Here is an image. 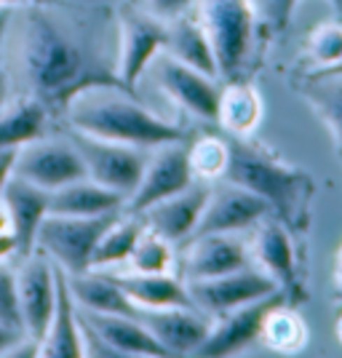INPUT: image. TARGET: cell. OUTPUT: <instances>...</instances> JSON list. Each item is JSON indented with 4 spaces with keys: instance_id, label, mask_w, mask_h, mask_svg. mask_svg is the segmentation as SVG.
<instances>
[{
    "instance_id": "1",
    "label": "cell",
    "mask_w": 342,
    "mask_h": 358,
    "mask_svg": "<svg viewBox=\"0 0 342 358\" xmlns=\"http://www.w3.org/2000/svg\"><path fill=\"white\" fill-rule=\"evenodd\" d=\"M45 3L48 0L30 3L22 24L19 73L27 91L24 96L41 102L48 113L64 115L80 91L94 86L126 89L115 70V57L99 51L94 32L86 24H70Z\"/></svg>"
},
{
    "instance_id": "2",
    "label": "cell",
    "mask_w": 342,
    "mask_h": 358,
    "mask_svg": "<svg viewBox=\"0 0 342 358\" xmlns=\"http://www.w3.org/2000/svg\"><path fill=\"white\" fill-rule=\"evenodd\" d=\"M227 142V166L222 182H233L259 195L270 209V217L297 238L311 227V203L315 195V179L281 161L273 150L249 136L222 134Z\"/></svg>"
},
{
    "instance_id": "3",
    "label": "cell",
    "mask_w": 342,
    "mask_h": 358,
    "mask_svg": "<svg viewBox=\"0 0 342 358\" xmlns=\"http://www.w3.org/2000/svg\"><path fill=\"white\" fill-rule=\"evenodd\" d=\"M64 118L70 120V129L83 134L139 150H155L190 139L182 126L155 115L142 102H136L134 91L120 86H94L80 91L64 110Z\"/></svg>"
},
{
    "instance_id": "4",
    "label": "cell",
    "mask_w": 342,
    "mask_h": 358,
    "mask_svg": "<svg viewBox=\"0 0 342 358\" xmlns=\"http://www.w3.org/2000/svg\"><path fill=\"white\" fill-rule=\"evenodd\" d=\"M198 22L214 51L217 75L225 80H238L246 70L257 30L252 0H201Z\"/></svg>"
},
{
    "instance_id": "5",
    "label": "cell",
    "mask_w": 342,
    "mask_h": 358,
    "mask_svg": "<svg viewBox=\"0 0 342 358\" xmlns=\"http://www.w3.org/2000/svg\"><path fill=\"white\" fill-rule=\"evenodd\" d=\"M120 217V211L99 217H67V214H45L38 227L35 249L45 252L67 275L91 270V257L104 230Z\"/></svg>"
},
{
    "instance_id": "6",
    "label": "cell",
    "mask_w": 342,
    "mask_h": 358,
    "mask_svg": "<svg viewBox=\"0 0 342 358\" xmlns=\"http://www.w3.org/2000/svg\"><path fill=\"white\" fill-rule=\"evenodd\" d=\"M67 139L80 152L83 166H86V177L110 187V190H115L129 201V195L134 193L139 179H142L148 155L139 148L120 145V142H107L99 136L83 134L78 129H70Z\"/></svg>"
},
{
    "instance_id": "7",
    "label": "cell",
    "mask_w": 342,
    "mask_h": 358,
    "mask_svg": "<svg viewBox=\"0 0 342 358\" xmlns=\"http://www.w3.org/2000/svg\"><path fill=\"white\" fill-rule=\"evenodd\" d=\"M166 22L158 16L139 11V8H123L115 19V70L120 83L134 91L139 75L150 67V62L164 51Z\"/></svg>"
},
{
    "instance_id": "8",
    "label": "cell",
    "mask_w": 342,
    "mask_h": 358,
    "mask_svg": "<svg viewBox=\"0 0 342 358\" xmlns=\"http://www.w3.org/2000/svg\"><path fill=\"white\" fill-rule=\"evenodd\" d=\"M249 252H252L254 262L259 265V270L268 273L276 281V286L283 292L289 305H299L308 299L305 286H302L297 252H294V236L278 220L265 217L259 224H254Z\"/></svg>"
},
{
    "instance_id": "9",
    "label": "cell",
    "mask_w": 342,
    "mask_h": 358,
    "mask_svg": "<svg viewBox=\"0 0 342 358\" xmlns=\"http://www.w3.org/2000/svg\"><path fill=\"white\" fill-rule=\"evenodd\" d=\"M16 289H19V310L24 321V337L41 345L57 302V262L45 252L35 249L22 259L16 270Z\"/></svg>"
},
{
    "instance_id": "10",
    "label": "cell",
    "mask_w": 342,
    "mask_h": 358,
    "mask_svg": "<svg viewBox=\"0 0 342 358\" xmlns=\"http://www.w3.org/2000/svg\"><path fill=\"white\" fill-rule=\"evenodd\" d=\"M286 302L283 292H273L268 297H259L254 302H246L241 308H233L227 313L211 318L206 337L201 340V345L195 348V356H208V358H222V356H236L246 345H252L254 340H259V331L268 313Z\"/></svg>"
},
{
    "instance_id": "11",
    "label": "cell",
    "mask_w": 342,
    "mask_h": 358,
    "mask_svg": "<svg viewBox=\"0 0 342 358\" xmlns=\"http://www.w3.org/2000/svg\"><path fill=\"white\" fill-rule=\"evenodd\" d=\"M249 265H252V252L238 233H214V236L190 238L182 246L177 275L185 284H190V281L227 275Z\"/></svg>"
},
{
    "instance_id": "12",
    "label": "cell",
    "mask_w": 342,
    "mask_h": 358,
    "mask_svg": "<svg viewBox=\"0 0 342 358\" xmlns=\"http://www.w3.org/2000/svg\"><path fill=\"white\" fill-rule=\"evenodd\" d=\"M187 142L190 139L155 148L152 158H148V164H145V171H142L136 190L123 203L126 214H142L152 203L185 190L190 182H195L190 158H187Z\"/></svg>"
},
{
    "instance_id": "13",
    "label": "cell",
    "mask_w": 342,
    "mask_h": 358,
    "mask_svg": "<svg viewBox=\"0 0 342 358\" xmlns=\"http://www.w3.org/2000/svg\"><path fill=\"white\" fill-rule=\"evenodd\" d=\"M14 174L51 193V190L64 187L75 179L86 177V166H83V158L73 148L70 139L54 142V139L38 136V139L19 148L14 161Z\"/></svg>"
},
{
    "instance_id": "14",
    "label": "cell",
    "mask_w": 342,
    "mask_h": 358,
    "mask_svg": "<svg viewBox=\"0 0 342 358\" xmlns=\"http://www.w3.org/2000/svg\"><path fill=\"white\" fill-rule=\"evenodd\" d=\"M265 217H270L268 203L254 195L252 190L222 182L208 190L206 206L201 211V220L195 227L193 238L198 236H214V233H246L254 224H259Z\"/></svg>"
},
{
    "instance_id": "15",
    "label": "cell",
    "mask_w": 342,
    "mask_h": 358,
    "mask_svg": "<svg viewBox=\"0 0 342 358\" xmlns=\"http://www.w3.org/2000/svg\"><path fill=\"white\" fill-rule=\"evenodd\" d=\"M190 299H193L195 310H201L208 318L227 313L233 308H241L246 302H254L259 297H268L273 292H281L276 281L268 273L257 268H243L227 275H217V278H204V281H190L187 284Z\"/></svg>"
},
{
    "instance_id": "16",
    "label": "cell",
    "mask_w": 342,
    "mask_h": 358,
    "mask_svg": "<svg viewBox=\"0 0 342 358\" xmlns=\"http://www.w3.org/2000/svg\"><path fill=\"white\" fill-rule=\"evenodd\" d=\"M152 64L155 80L161 83V89L182 105L187 113H193L195 118L217 120V105H220V86L214 83V78L201 70H195L185 62L174 59L169 54H158Z\"/></svg>"
},
{
    "instance_id": "17",
    "label": "cell",
    "mask_w": 342,
    "mask_h": 358,
    "mask_svg": "<svg viewBox=\"0 0 342 358\" xmlns=\"http://www.w3.org/2000/svg\"><path fill=\"white\" fill-rule=\"evenodd\" d=\"M208 187L204 179H195L190 182L185 190L169 195L164 201L152 203L150 209H145L139 217L148 230L158 233L161 238H166L174 249H182L187 241L193 238L198 220H201V211L206 206Z\"/></svg>"
},
{
    "instance_id": "18",
    "label": "cell",
    "mask_w": 342,
    "mask_h": 358,
    "mask_svg": "<svg viewBox=\"0 0 342 358\" xmlns=\"http://www.w3.org/2000/svg\"><path fill=\"white\" fill-rule=\"evenodd\" d=\"M48 190L32 185L27 179H22L19 174H11L3 195H0V203L8 214V222H11V233L16 238V257L24 259L27 254L35 252V236H38V227L48 214Z\"/></svg>"
},
{
    "instance_id": "19",
    "label": "cell",
    "mask_w": 342,
    "mask_h": 358,
    "mask_svg": "<svg viewBox=\"0 0 342 358\" xmlns=\"http://www.w3.org/2000/svg\"><path fill=\"white\" fill-rule=\"evenodd\" d=\"M136 321L164 345L169 356L193 353L211 327V318L195 308H142Z\"/></svg>"
},
{
    "instance_id": "20",
    "label": "cell",
    "mask_w": 342,
    "mask_h": 358,
    "mask_svg": "<svg viewBox=\"0 0 342 358\" xmlns=\"http://www.w3.org/2000/svg\"><path fill=\"white\" fill-rule=\"evenodd\" d=\"M78 315H80V324L99 337V343L110 350V356H169L164 345L136 318L94 313L80 305H78Z\"/></svg>"
},
{
    "instance_id": "21",
    "label": "cell",
    "mask_w": 342,
    "mask_h": 358,
    "mask_svg": "<svg viewBox=\"0 0 342 358\" xmlns=\"http://www.w3.org/2000/svg\"><path fill=\"white\" fill-rule=\"evenodd\" d=\"M35 356L51 358H78L83 356V331H80V315H78V302L70 289L67 273L57 265V302L54 313L45 329V337L35 348Z\"/></svg>"
},
{
    "instance_id": "22",
    "label": "cell",
    "mask_w": 342,
    "mask_h": 358,
    "mask_svg": "<svg viewBox=\"0 0 342 358\" xmlns=\"http://www.w3.org/2000/svg\"><path fill=\"white\" fill-rule=\"evenodd\" d=\"M110 278L139 308H195L187 284L177 273H110Z\"/></svg>"
},
{
    "instance_id": "23",
    "label": "cell",
    "mask_w": 342,
    "mask_h": 358,
    "mask_svg": "<svg viewBox=\"0 0 342 358\" xmlns=\"http://www.w3.org/2000/svg\"><path fill=\"white\" fill-rule=\"evenodd\" d=\"M126 198L115 190L104 187L94 179H75L64 187H57L48 195V214H67V217H99L110 211H123Z\"/></svg>"
},
{
    "instance_id": "24",
    "label": "cell",
    "mask_w": 342,
    "mask_h": 358,
    "mask_svg": "<svg viewBox=\"0 0 342 358\" xmlns=\"http://www.w3.org/2000/svg\"><path fill=\"white\" fill-rule=\"evenodd\" d=\"M70 278V289L73 297L80 308L94 310V313H110V315H129V318H139L142 308L134 299L129 297L120 289L107 270H86L78 275H67Z\"/></svg>"
},
{
    "instance_id": "25",
    "label": "cell",
    "mask_w": 342,
    "mask_h": 358,
    "mask_svg": "<svg viewBox=\"0 0 342 358\" xmlns=\"http://www.w3.org/2000/svg\"><path fill=\"white\" fill-rule=\"evenodd\" d=\"M164 51L174 59L190 64L201 73L217 78V62H214V51L208 43L206 32L201 27V22L193 16L182 14L171 22H166V41Z\"/></svg>"
},
{
    "instance_id": "26",
    "label": "cell",
    "mask_w": 342,
    "mask_h": 358,
    "mask_svg": "<svg viewBox=\"0 0 342 358\" xmlns=\"http://www.w3.org/2000/svg\"><path fill=\"white\" fill-rule=\"evenodd\" d=\"M262 118V99L252 83L246 80H230L220 89V105H217V120L225 134L249 136L252 129Z\"/></svg>"
},
{
    "instance_id": "27",
    "label": "cell",
    "mask_w": 342,
    "mask_h": 358,
    "mask_svg": "<svg viewBox=\"0 0 342 358\" xmlns=\"http://www.w3.org/2000/svg\"><path fill=\"white\" fill-rule=\"evenodd\" d=\"M299 94L313 113L327 123L342 152V73H308L299 83Z\"/></svg>"
},
{
    "instance_id": "28",
    "label": "cell",
    "mask_w": 342,
    "mask_h": 358,
    "mask_svg": "<svg viewBox=\"0 0 342 358\" xmlns=\"http://www.w3.org/2000/svg\"><path fill=\"white\" fill-rule=\"evenodd\" d=\"M48 110L30 96H19L0 113V150H16L45 134Z\"/></svg>"
},
{
    "instance_id": "29",
    "label": "cell",
    "mask_w": 342,
    "mask_h": 358,
    "mask_svg": "<svg viewBox=\"0 0 342 358\" xmlns=\"http://www.w3.org/2000/svg\"><path fill=\"white\" fill-rule=\"evenodd\" d=\"M142 233H145L142 217L120 211V217L104 230V236L97 243L94 257H91V270H107L113 265H123Z\"/></svg>"
},
{
    "instance_id": "30",
    "label": "cell",
    "mask_w": 342,
    "mask_h": 358,
    "mask_svg": "<svg viewBox=\"0 0 342 358\" xmlns=\"http://www.w3.org/2000/svg\"><path fill=\"white\" fill-rule=\"evenodd\" d=\"M259 340L268 345L270 350L294 353L308 340V327L294 310V305L281 302L268 313L265 324H262V331H259Z\"/></svg>"
},
{
    "instance_id": "31",
    "label": "cell",
    "mask_w": 342,
    "mask_h": 358,
    "mask_svg": "<svg viewBox=\"0 0 342 358\" xmlns=\"http://www.w3.org/2000/svg\"><path fill=\"white\" fill-rule=\"evenodd\" d=\"M126 262L134 273H171V268H177V254L169 241L145 227Z\"/></svg>"
},
{
    "instance_id": "32",
    "label": "cell",
    "mask_w": 342,
    "mask_h": 358,
    "mask_svg": "<svg viewBox=\"0 0 342 358\" xmlns=\"http://www.w3.org/2000/svg\"><path fill=\"white\" fill-rule=\"evenodd\" d=\"M187 158H190V169H193L195 179H222L225 166H227V142L225 136H198L187 142Z\"/></svg>"
},
{
    "instance_id": "33",
    "label": "cell",
    "mask_w": 342,
    "mask_h": 358,
    "mask_svg": "<svg viewBox=\"0 0 342 358\" xmlns=\"http://www.w3.org/2000/svg\"><path fill=\"white\" fill-rule=\"evenodd\" d=\"M299 0H252L254 16H257V30L262 32L265 38H278L286 32L294 8ZM334 6V11L342 19V0H329Z\"/></svg>"
},
{
    "instance_id": "34",
    "label": "cell",
    "mask_w": 342,
    "mask_h": 358,
    "mask_svg": "<svg viewBox=\"0 0 342 358\" xmlns=\"http://www.w3.org/2000/svg\"><path fill=\"white\" fill-rule=\"evenodd\" d=\"M308 57L313 59V70L332 67L342 59V24H318L308 35Z\"/></svg>"
},
{
    "instance_id": "35",
    "label": "cell",
    "mask_w": 342,
    "mask_h": 358,
    "mask_svg": "<svg viewBox=\"0 0 342 358\" xmlns=\"http://www.w3.org/2000/svg\"><path fill=\"white\" fill-rule=\"evenodd\" d=\"M0 324L16 329L24 334V321L19 310V289H16V270L0 259Z\"/></svg>"
},
{
    "instance_id": "36",
    "label": "cell",
    "mask_w": 342,
    "mask_h": 358,
    "mask_svg": "<svg viewBox=\"0 0 342 358\" xmlns=\"http://www.w3.org/2000/svg\"><path fill=\"white\" fill-rule=\"evenodd\" d=\"M145 6H148V14L158 16L161 22H171L177 16L187 14L193 0H145Z\"/></svg>"
},
{
    "instance_id": "37",
    "label": "cell",
    "mask_w": 342,
    "mask_h": 358,
    "mask_svg": "<svg viewBox=\"0 0 342 358\" xmlns=\"http://www.w3.org/2000/svg\"><path fill=\"white\" fill-rule=\"evenodd\" d=\"M6 27H8V14H0V113L8 107V94H11V83H8V73H6Z\"/></svg>"
},
{
    "instance_id": "38",
    "label": "cell",
    "mask_w": 342,
    "mask_h": 358,
    "mask_svg": "<svg viewBox=\"0 0 342 358\" xmlns=\"http://www.w3.org/2000/svg\"><path fill=\"white\" fill-rule=\"evenodd\" d=\"M16 150H0V195H3V187H6V182L8 177L14 174V161H16Z\"/></svg>"
},
{
    "instance_id": "39",
    "label": "cell",
    "mask_w": 342,
    "mask_h": 358,
    "mask_svg": "<svg viewBox=\"0 0 342 358\" xmlns=\"http://www.w3.org/2000/svg\"><path fill=\"white\" fill-rule=\"evenodd\" d=\"M22 337H24L22 331H16V329L0 324V356H3V353H8V350H11Z\"/></svg>"
},
{
    "instance_id": "40",
    "label": "cell",
    "mask_w": 342,
    "mask_h": 358,
    "mask_svg": "<svg viewBox=\"0 0 342 358\" xmlns=\"http://www.w3.org/2000/svg\"><path fill=\"white\" fill-rule=\"evenodd\" d=\"M334 284H337V289L342 292V249H340V254H337V265H334Z\"/></svg>"
},
{
    "instance_id": "41",
    "label": "cell",
    "mask_w": 342,
    "mask_h": 358,
    "mask_svg": "<svg viewBox=\"0 0 342 358\" xmlns=\"http://www.w3.org/2000/svg\"><path fill=\"white\" fill-rule=\"evenodd\" d=\"M30 3H41V0H0V8H6V6H30Z\"/></svg>"
},
{
    "instance_id": "42",
    "label": "cell",
    "mask_w": 342,
    "mask_h": 358,
    "mask_svg": "<svg viewBox=\"0 0 342 358\" xmlns=\"http://www.w3.org/2000/svg\"><path fill=\"white\" fill-rule=\"evenodd\" d=\"M313 73H342V59L337 64H332V67H321V70H313Z\"/></svg>"
},
{
    "instance_id": "43",
    "label": "cell",
    "mask_w": 342,
    "mask_h": 358,
    "mask_svg": "<svg viewBox=\"0 0 342 358\" xmlns=\"http://www.w3.org/2000/svg\"><path fill=\"white\" fill-rule=\"evenodd\" d=\"M334 331H337V337H340V343H342V313H340V318H337V327H334Z\"/></svg>"
},
{
    "instance_id": "44",
    "label": "cell",
    "mask_w": 342,
    "mask_h": 358,
    "mask_svg": "<svg viewBox=\"0 0 342 358\" xmlns=\"http://www.w3.org/2000/svg\"><path fill=\"white\" fill-rule=\"evenodd\" d=\"M340 299H342V292H340Z\"/></svg>"
}]
</instances>
